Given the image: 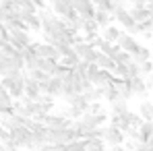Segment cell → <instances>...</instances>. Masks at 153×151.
Returning a JSON list of instances; mask_svg holds the SVG:
<instances>
[{
    "instance_id": "cell-36",
    "label": "cell",
    "mask_w": 153,
    "mask_h": 151,
    "mask_svg": "<svg viewBox=\"0 0 153 151\" xmlns=\"http://www.w3.org/2000/svg\"><path fill=\"white\" fill-rule=\"evenodd\" d=\"M105 151H112V149H105Z\"/></svg>"
},
{
    "instance_id": "cell-18",
    "label": "cell",
    "mask_w": 153,
    "mask_h": 151,
    "mask_svg": "<svg viewBox=\"0 0 153 151\" xmlns=\"http://www.w3.org/2000/svg\"><path fill=\"white\" fill-rule=\"evenodd\" d=\"M102 71H105V73H114V68H116V62L110 58V56H105V54H102L100 52V58H97V62H95Z\"/></svg>"
},
{
    "instance_id": "cell-37",
    "label": "cell",
    "mask_w": 153,
    "mask_h": 151,
    "mask_svg": "<svg viewBox=\"0 0 153 151\" xmlns=\"http://www.w3.org/2000/svg\"><path fill=\"white\" fill-rule=\"evenodd\" d=\"M151 122H153V120H151Z\"/></svg>"
},
{
    "instance_id": "cell-3",
    "label": "cell",
    "mask_w": 153,
    "mask_h": 151,
    "mask_svg": "<svg viewBox=\"0 0 153 151\" xmlns=\"http://www.w3.org/2000/svg\"><path fill=\"white\" fill-rule=\"evenodd\" d=\"M8 29V42L17 48L19 52H23L25 48H29L31 44H33V39H31V35H29V31H23V29H13V27H6Z\"/></svg>"
},
{
    "instance_id": "cell-1",
    "label": "cell",
    "mask_w": 153,
    "mask_h": 151,
    "mask_svg": "<svg viewBox=\"0 0 153 151\" xmlns=\"http://www.w3.org/2000/svg\"><path fill=\"white\" fill-rule=\"evenodd\" d=\"M2 87L10 93L13 100H23L25 97V71L10 77H2Z\"/></svg>"
},
{
    "instance_id": "cell-19",
    "label": "cell",
    "mask_w": 153,
    "mask_h": 151,
    "mask_svg": "<svg viewBox=\"0 0 153 151\" xmlns=\"http://www.w3.org/2000/svg\"><path fill=\"white\" fill-rule=\"evenodd\" d=\"M151 50L147 48V46H141V50L137 52L134 56H132V62H137V64H143V62H149L151 60Z\"/></svg>"
},
{
    "instance_id": "cell-5",
    "label": "cell",
    "mask_w": 153,
    "mask_h": 151,
    "mask_svg": "<svg viewBox=\"0 0 153 151\" xmlns=\"http://www.w3.org/2000/svg\"><path fill=\"white\" fill-rule=\"evenodd\" d=\"M39 87H42V93L44 95H50V97H62V79H58V77H50L48 81H44V83H39Z\"/></svg>"
},
{
    "instance_id": "cell-31",
    "label": "cell",
    "mask_w": 153,
    "mask_h": 151,
    "mask_svg": "<svg viewBox=\"0 0 153 151\" xmlns=\"http://www.w3.org/2000/svg\"><path fill=\"white\" fill-rule=\"evenodd\" d=\"M89 114H103V108L100 101H95V103H91L89 106Z\"/></svg>"
},
{
    "instance_id": "cell-9",
    "label": "cell",
    "mask_w": 153,
    "mask_h": 151,
    "mask_svg": "<svg viewBox=\"0 0 153 151\" xmlns=\"http://www.w3.org/2000/svg\"><path fill=\"white\" fill-rule=\"evenodd\" d=\"M33 46H35V52H37V56H39V58H44V60H60L58 50H56L54 46H50V44L33 42Z\"/></svg>"
},
{
    "instance_id": "cell-17",
    "label": "cell",
    "mask_w": 153,
    "mask_h": 151,
    "mask_svg": "<svg viewBox=\"0 0 153 151\" xmlns=\"http://www.w3.org/2000/svg\"><path fill=\"white\" fill-rule=\"evenodd\" d=\"M93 19H95V23L102 27V29H105V27H110V21H112L114 17H112V13H108V10H102V8H97V10H95V17H93Z\"/></svg>"
},
{
    "instance_id": "cell-15",
    "label": "cell",
    "mask_w": 153,
    "mask_h": 151,
    "mask_svg": "<svg viewBox=\"0 0 153 151\" xmlns=\"http://www.w3.org/2000/svg\"><path fill=\"white\" fill-rule=\"evenodd\" d=\"M120 35H122V31L116 25H110V27H105V29H102V37L105 42H110V44H118Z\"/></svg>"
},
{
    "instance_id": "cell-20",
    "label": "cell",
    "mask_w": 153,
    "mask_h": 151,
    "mask_svg": "<svg viewBox=\"0 0 153 151\" xmlns=\"http://www.w3.org/2000/svg\"><path fill=\"white\" fill-rule=\"evenodd\" d=\"M110 112H112V116H124L126 112H130V110H128V101L118 100L116 103L110 106Z\"/></svg>"
},
{
    "instance_id": "cell-6",
    "label": "cell",
    "mask_w": 153,
    "mask_h": 151,
    "mask_svg": "<svg viewBox=\"0 0 153 151\" xmlns=\"http://www.w3.org/2000/svg\"><path fill=\"white\" fill-rule=\"evenodd\" d=\"M73 8L76 10L79 17H85V19H93L97 10L91 0H73Z\"/></svg>"
},
{
    "instance_id": "cell-32",
    "label": "cell",
    "mask_w": 153,
    "mask_h": 151,
    "mask_svg": "<svg viewBox=\"0 0 153 151\" xmlns=\"http://www.w3.org/2000/svg\"><path fill=\"white\" fill-rule=\"evenodd\" d=\"M112 151H126L124 145H118V147H112Z\"/></svg>"
},
{
    "instance_id": "cell-2",
    "label": "cell",
    "mask_w": 153,
    "mask_h": 151,
    "mask_svg": "<svg viewBox=\"0 0 153 151\" xmlns=\"http://www.w3.org/2000/svg\"><path fill=\"white\" fill-rule=\"evenodd\" d=\"M102 139H103V143H105L110 149L126 143V135H124L120 128H116V126H112V124L102 126Z\"/></svg>"
},
{
    "instance_id": "cell-23",
    "label": "cell",
    "mask_w": 153,
    "mask_h": 151,
    "mask_svg": "<svg viewBox=\"0 0 153 151\" xmlns=\"http://www.w3.org/2000/svg\"><path fill=\"white\" fill-rule=\"evenodd\" d=\"M105 143H103V139H89V141H85V151H105Z\"/></svg>"
},
{
    "instance_id": "cell-10",
    "label": "cell",
    "mask_w": 153,
    "mask_h": 151,
    "mask_svg": "<svg viewBox=\"0 0 153 151\" xmlns=\"http://www.w3.org/2000/svg\"><path fill=\"white\" fill-rule=\"evenodd\" d=\"M118 46H120V50H122V52H128L130 56H134L137 52L141 50V44H139V42L130 35V33H122V35H120Z\"/></svg>"
},
{
    "instance_id": "cell-11",
    "label": "cell",
    "mask_w": 153,
    "mask_h": 151,
    "mask_svg": "<svg viewBox=\"0 0 153 151\" xmlns=\"http://www.w3.org/2000/svg\"><path fill=\"white\" fill-rule=\"evenodd\" d=\"M105 120H108V114L103 112V114H85L79 122L83 126H87V128H102L103 124H105Z\"/></svg>"
},
{
    "instance_id": "cell-12",
    "label": "cell",
    "mask_w": 153,
    "mask_h": 151,
    "mask_svg": "<svg viewBox=\"0 0 153 151\" xmlns=\"http://www.w3.org/2000/svg\"><path fill=\"white\" fill-rule=\"evenodd\" d=\"M128 85H130V91L134 97H145L147 91H149V85L143 77H134V79H128Z\"/></svg>"
},
{
    "instance_id": "cell-8",
    "label": "cell",
    "mask_w": 153,
    "mask_h": 151,
    "mask_svg": "<svg viewBox=\"0 0 153 151\" xmlns=\"http://www.w3.org/2000/svg\"><path fill=\"white\" fill-rule=\"evenodd\" d=\"M112 17L120 23V25L126 29L128 33H132V29L137 27V23H134V19H132V15H130V10L128 8H118V10H114L112 13Z\"/></svg>"
},
{
    "instance_id": "cell-13",
    "label": "cell",
    "mask_w": 153,
    "mask_h": 151,
    "mask_svg": "<svg viewBox=\"0 0 153 151\" xmlns=\"http://www.w3.org/2000/svg\"><path fill=\"white\" fill-rule=\"evenodd\" d=\"M62 100L66 101V106H73V108H76V110H81L83 114H87L89 112V101L85 100V95H81V93H73L71 97H62Z\"/></svg>"
},
{
    "instance_id": "cell-4",
    "label": "cell",
    "mask_w": 153,
    "mask_h": 151,
    "mask_svg": "<svg viewBox=\"0 0 153 151\" xmlns=\"http://www.w3.org/2000/svg\"><path fill=\"white\" fill-rule=\"evenodd\" d=\"M73 50H75V54L81 60H85V62H89V64L97 62V58H100V52L95 50L93 44H89V42H79V44L73 46Z\"/></svg>"
},
{
    "instance_id": "cell-22",
    "label": "cell",
    "mask_w": 153,
    "mask_h": 151,
    "mask_svg": "<svg viewBox=\"0 0 153 151\" xmlns=\"http://www.w3.org/2000/svg\"><path fill=\"white\" fill-rule=\"evenodd\" d=\"M58 62H60L62 66H66V68H71V71H73V68H75L76 64L81 62V58H79V56L75 54V50H73L71 54H68V56H62V58H60Z\"/></svg>"
},
{
    "instance_id": "cell-34",
    "label": "cell",
    "mask_w": 153,
    "mask_h": 151,
    "mask_svg": "<svg viewBox=\"0 0 153 151\" xmlns=\"http://www.w3.org/2000/svg\"><path fill=\"white\" fill-rule=\"evenodd\" d=\"M0 6H2V0H0Z\"/></svg>"
},
{
    "instance_id": "cell-26",
    "label": "cell",
    "mask_w": 153,
    "mask_h": 151,
    "mask_svg": "<svg viewBox=\"0 0 153 151\" xmlns=\"http://www.w3.org/2000/svg\"><path fill=\"white\" fill-rule=\"evenodd\" d=\"M25 75L29 79H33V81H37V83H44V81H48L50 77L46 75L44 71H39V68H35V71H25Z\"/></svg>"
},
{
    "instance_id": "cell-7",
    "label": "cell",
    "mask_w": 153,
    "mask_h": 151,
    "mask_svg": "<svg viewBox=\"0 0 153 151\" xmlns=\"http://www.w3.org/2000/svg\"><path fill=\"white\" fill-rule=\"evenodd\" d=\"M42 124L48 126V128H71L73 120H68V118L62 116V114H48V116H44Z\"/></svg>"
},
{
    "instance_id": "cell-14",
    "label": "cell",
    "mask_w": 153,
    "mask_h": 151,
    "mask_svg": "<svg viewBox=\"0 0 153 151\" xmlns=\"http://www.w3.org/2000/svg\"><path fill=\"white\" fill-rule=\"evenodd\" d=\"M25 95L29 97V100L37 101L44 93H42V87H39V83L37 81H33V79H29V77L25 75Z\"/></svg>"
},
{
    "instance_id": "cell-35",
    "label": "cell",
    "mask_w": 153,
    "mask_h": 151,
    "mask_svg": "<svg viewBox=\"0 0 153 151\" xmlns=\"http://www.w3.org/2000/svg\"><path fill=\"white\" fill-rule=\"evenodd\" d=\"M126 2H132V0H126Z\"/></svg>"
},
{
    "instance_id": "cell-24",
    "label": "cell",
    "mask_w": 153,
    "mask_h": 151,
    "mask_svg": "<svg viewBox=\"0 0 153 151\" xmlns=\"http://www.w3.org/2000/svg\"><path fill=\"white\" fill-rule=\"evenodd\" d=\"M139 132H141V143H147L149 139L153 137V122H143L141 128H139Z\"/></svg>"
},
{
    "instance_id": "cell-27",
    "label": "cell",
    "mask_w": 153,
    "mask_h": 151,
    "mask_svg": "<svg viewBox=\"0 0 153 151\" xmlns=\"http://www.w3.org/2000/svg\"><path fill=\"white\" fill-rule=\"evenodd\" d=\"M114 62H116V64H130V62H132V56H130L128 52H118V54L114 56Z\"/></svg>"
},
{
    "instance_id": "cell-28",
    "label": "cell",
    "mask_w": 153,
    "mask_h": 151,
    "mask_svg": "<svg viewBox=\"0 0 153 151\" xmlns=\"http://www.w3.org/2000/svg\"><path fill=\"white\" fill-rule=\"evenodd\" d=\"M100 73H102V68H100V66L93 62V64H89V68H87V79L93 83V81H95V77L100 75Z\"/></svg>"
},
{
    "instance_id": "cell-33",
    "label": "cell",
    "mask_w": 153,
    "mask_h": 151,
    "mask_svg": "<svg viewBox=\"0 0 153 151\" xmlns=\"http://www.w3.org/2000/svg\"><path fill=\"white\" fill-rule=\"evenodd\" d=\"M151 31H153V21H151Z\"/></svg>"
},
{
    "instance_id": "cell-21",
    "label": "cell",
    "mask_w": 153,
    "mask_h": 151,
    "mask_svg": "<svg viewBox=\"0 0 153 151\" xmlns=\"http://www.w3.org/2000/svg\"><path fill=\"white\" fill-rule=\"evenodd\" d=\"M130 15L134 19V23H147L149 21V10L147 8H130Z\"/></svg>"
},
{
    "instance_id": "cell-16",
    "label": "cell",
    "mask_w": 153,
    "mask_h": 151,
    "mask_svg": "<svg viewBox=\"0 0 153 151\" xmlns=\"http://www.w3.org/2000/svg\"><path fill=\"white\" fill-rule=\"evenodd\" d=\"M139 116L143 118V120H147V122H151L153 120V101L149 100H143L141 103H139Z\"/></svg>"
},
{
    "instance_id": "cell-29",
    "label": "cell",
    "mask_w": 153,
    "mask_h": 151,
    "mask_svg": "<svg viewBox=\"0 0 153 151\" xmlns=\"http://www.w3.org/2000/svg\"><path fill=\"white\" fill-rule=\"evenodd\" d=\"M91 2L95 4V8H102V10L112 13V4H110V0H91Z\"/></svg>"
},
{
    "instance_id": "cell-25",
    "label": "cell",
    "mask_w": 153,
    "mask_h": 151,
    "mask_svg": "<svg viewBox=\"0 0 153 151\" xmlns=\"http://www.w3.org/2000/svg\"><path fill=\"white\" fill-rule=\"evenodd\" d=\"M37 103L42 106V110H44L46 114H50V110L54 108V103H56V100H54V97H50V95H42V97L37 100Z\"/></svg>"
},
{
    "instance_id": "cell-30",
    "label": "cell",
    "mask_w": 153,
    "mask_h": 151,
    "mask_svg": "<svg viewBox=\"0 0 153 151\" xmlns=\"http://www.w3.org/2000/svg\"><path fill=\"white\" fill-rule=\"evenodd\" d=\"M139 66H141V77H149L153 73V62L151 60H149V62H143V64H139Z\"/></svg>"
}]
</instances>
